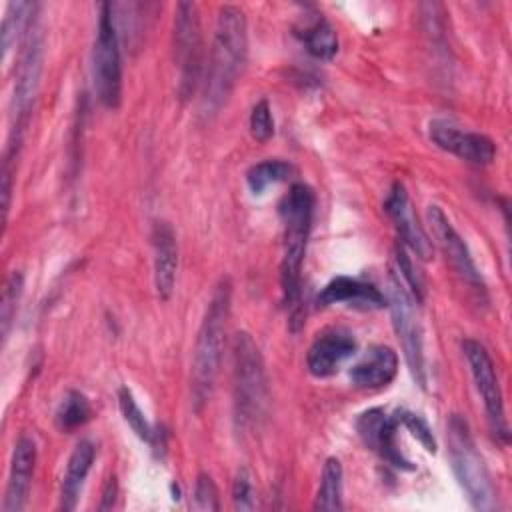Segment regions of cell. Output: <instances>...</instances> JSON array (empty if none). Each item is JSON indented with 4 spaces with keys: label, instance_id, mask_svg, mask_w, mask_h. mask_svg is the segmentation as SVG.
Listing matches in <instances>:
<instances>
[{
    "label": "cell",
    "instance_id": "6da1fadb",
    "mask_svg": "<svg viewBox=\"0 0 512 512\" xmlns=\"http://www.w3.org/2000/svg\"><path fill=\"white\" fill-rule=\"evenodd\" d=\"M248 54V24L244 12L234 4L220 6L214 24L208 66L202 78V112L214 116L230 98Z\"/></svg>",
    "mask_w": 512,
    "mask_h": 512
},
{
    "label": "cell",
    "instance_id": "7a4b0ae2",
    "mask_svg": "<svg viewBox=\"0 0 512 512\" xmlns=\"http://www.w3.org/2000/svg\"><path fill=\"white\" fill-rule=\"evenodd\" d=\"M316 196L314 190L296 182L290 186L288 194L280 202V218L284 224V250L280 264V286L282 302L290 310V328L296 332L300 328V284H302V264L306 254V244L312 230Z\"/></svg>",
    "mask_w": 512,
    "mask_h": 512
},
{
    "label": "cell",
    "instance_id": "3957f363",
    "mask_svg": "<svg viewBox=\"0 0 512 512\" xmlns=\"http://www.w3.org/2000/svg\"><path fill=\"white\" fill-rule=\"evenodd\" d=\"M232 308V282L230 278H220L214 286V292L208 300L204 318L200 322L194 354L190 364V398L192 410L200 414L204 406L210 402L214 392V384L220 372L222 356H224V340L226 326Z\"/></svg>",
    "mask_w": 512,
    "mask_h": 512
},
{
    "label": "cell",
    "instance_id": "277c9868",
    "mask_svg": "<svg viewBox=\"0 0 512 512\" xmlns=\"http://www.w3.org/2000/svg\"><path fill=\"white\" fill-rule=\"evenodd\" d=\"M232 394L238 426L244 430L258 426L266 414L270 394L264 358L248 332H238L232 338Z\"/></svg>",
    "mask_w": 512,
    "mask_h": 512
},
{
    "label": "cell",
    "instance_id": "5b68a950",
    "mask_svg": "<svg viewBox=\"0 0 512 512\" xmlns=\"http://www.w3.org/2000/svg\"><path fill=\"white\" fill-rule=\"evenodd\" d=\"M448 454L452 462V472L458 478V484L466 492L468 502L474 510L490 512L498 508V496L492 482V476L480 456L468 422L460 414L448 418Z\"/></svg>",
    "mask_w": 512,
    "mask_h": 512
},
{
    "label": "cell",
    "instance_id": "8992f818",
    "mask_svg": "<svg viewBox=\"0 0 512 512\" xmlns=\"http://www.w3.org/2000/svg\"><path fill=\"white\" fill-rule=\"evenodd\" d=\"M92 78L100 104L116 110L122 102V56L114 24V6L108 2L100 4L98 32L92 50Z\"/></svg>",
    "mask_w": 512,
    "mask_h": 512
},
{
    "label": "cell",
    "instance_id": "52a82bcc",
    "mask_svg": "<svg viewBox=\"0 0 512 512\" xmlns=\"http://www.w3.org/2000/svg\"><path fill=\"white\" fill-rule=\"evenodd\" d=\"M386 306L390 308L392 326L400 340L406 364L410 368L412 378L420 388H426L428 376H426V356H424V338H422V324L418 318L416 300L404 286L398 272H390L388 280V294H386Z\"/></svg>",
    "mask_w": 512,
    "mask_h": 512
},
{
    "label": "cell",
    "instance_id": "ba28073f",
    "mask_svg": "<svg viewBox=\"0 0 512 512\" xmlns=\"http://www.w3.org/2000/svg\"><path fill=\"white\" fill-rule=\"evenodd\" d=\"M174 60L178 66V96L188 100L204 78V42L200 10L194 2H178L174 12Z\"/></svg>",
    "mask_w": 512,
    "mask_h": 512
},
{
    "label": "cell",
    "instance_id": "9c48e42d",
    "mask_svg": "<svg viewBox=\"0 0 512 512\" xmlns=\"http://www.w3.org/2000/svg\"><path fill=\"white\" fill-rule=\"evenodd\" d=\"M42 36L36 24L28 30L24 38V48L20 54L18 70H16V82L12 92V132H10V144L12 148H20L22 134L26 128V122L30 118L38 88H40V74H42Z\"/></svg>",
    "mask_w": 512,
    "mask_h": 512
},
{
    "label": "cell",
    "instance_id": "30bf717a",
    "mask_svg": "<svg viewBox=\"0 0 512 512\" xmlns=\"http://www.w3.org/2000/svg\"><path fill=\"white\" fill-rule=\"evenodd\" d=\"M462 352L470 366L474 386L484 402L492 432L496 436H500L502 442H506L508 440V424H506V414H504V396H502V388L498 382L494 360L488 354V350L478 340H472V338L462 342Z\"/></svg>",
    "mask_w": 512,
    "mask_h": 512
},
{
    "label": "cell",
    "instance_id": "8fae6325",
    "mask_svg": "<svg viewBox=\"0 0 512 512\" xmlns=\"http://www.w3.org/2000/svg\"><path fill=\"white\" fill-rule=\"evenodd\" d=\"M426 218L428 224L432 228V234L440 246V250L444 252L446 260L450 262V266L454 268V272L478 294H486V284L482 280V274L466 246V242L462 240V236L456 232V228L452 226V222L448 220V216L444 214V210L436 204L428 206L426 210Z\"/></svg>",
    "mask_w": 512,
    "mask_h": 512
},
{
    "label": "cell",
    "instance_id": "7c38bea8",
    "mask_svg": "<svg viewBox=\"0 0 512 512\" xmlns=\"http://www.w3.org/2000/svg\"><path fill=\"white\" fill-rule=\"evenodd\" d=\"M398 418L388 416L382 408H370L356 418V432L366 448L376 452L382 460L398 470H414V464L402 454L398 440Z\"/></svg>",
    "mask_w": 512,
    "mask_h": 512
},
{
    "label": "cell",
    "instance_id": "4fadbf2b",
    "mask_svg": "<svg viewBox=\"0 0 512 512\" xmlns=\"http://www.w3.org/2000/svg\"><path fill=\"white\" fill-rule=\"evenodd\" d=\"M428 136L438 148L476 166H488L496 158V144L490 136L462 130L446 120H432Z\"/></svg>",
    "mask_w": 512,
    "mask_h": 512
},
{
    "label": "cell",
    "instance_id": "5bb4252c",
    "mask_svg": "<svg viewBox=\"0 0 512 512\" xmlns=\"http://www.w3.org/2000/svg\"><path fill=\"white\" fill-rule=\"evenodd\" d=\"M384 210H386L388 218L394 222V228L398 232V242H402L418 258L430 260L432 252H434L432 240L428 238L426 230L418 222V216L410 202L408 190L402 182L392 184V188L384 200Z\"/></svg>",
    "mask_w": 512,
    "mask_h": 512
},
{
    "label": "cell",
    "instance_id": "9a60e30c",
    "mask_svg": "<svg viewBox=\"0 0 512 512\" xmlns=\"http://www.w3.org/2000/svg\"><path fill=\"white\" fill-rule=\"evenodd\" d=\"M356 340L350 332L332 328L314 338L306 354V368L316 378H328L356 354Z\"/></svg>",
    "mask_w": 512,
    "mask_h": 512
},
{
    "label": "cell",
    "instance_id": "2e32d148",
    "mask_svg": "<svg viewBox=\"0 0 512 512\" xmlns=\"http://www.w3.org/2000/svg\"><path fill=\"white\" fill-rule=\"evenodd\" d=\"M36 458H38L36 442L30 436H20L12 450L2 512H22L24 510V506L28 502L30 488H32Z\"/></svg>",
    "mask_w": 512,
    "mask_h": 512
},
{
    "label": "cell",
    "instance_id": "e0dca14e",
    "mask_svg": "<svg viewBox=\"0 0 512 512\" xmlns=\"http://www.w3.org/2000/svg\"><path fill=\"white\" fill-rule=\"evenodd\" d=\"M316 304L320 308L346 304L358 310H382L388 302L372 282L350 276H336L320 290Z\"/></svg>",
    "mask_w": 512,
    "mask_h": 512
},
{
    "label": "cell",
    "instance_id": "ac0fdd59",
    "mask_svg": "<svg viewBox=\"0 0 512 512\" xmlns=\"http://www.w3.org/2000/svg\"><path fill=\"white\" fill-rule=\"evenodd\" d=\"M152 250H154V286L162 300H168L174 292L178 272V242L174 228L156 220L152 224Z\"/></svg>",
    "mask_w": 512,
    "mask_h": 512
},
{
    "label": "cell",
    "instance_id": "d6986e66",
    "mask_svg": "<svg viewBox=\"0 0 512 512\" xmlns=\"http://www.w3.org/2000/svg\"><path fill=\"white\" fill-rule=\"evenodd\" d=\"M398 372V356L390 346L376 344L350 368V380L356 388L378 390L388 386Z\"/></svg>",
    "mask_w": 512,
    "mask_h": 512
},
{
    "label": "cell",
    "instance_id": "ffe728a7",
    "mask_svg": "<svg viewBox=\"0 0 512 512\" xmlns=\"http://www.w3.org/2000/svg\"><path fill=\"white\" fill-rule=\"evenodd\" d=\"M96 458V446L90 440H80L66 464V472L62 476V486H60V510L70 512L76 508L84 480L94 464Z\"/></svg>",
    "mask_w": 512,
    "mask_h": 512
},
{
    "label": "cell",
    "instance_id": "44dd1931",
    "mask_svg": "<svg viewBox=\"0 0 512 512\" xmlns=\"http://www.w3.org/2000/svg\"><path fill=\"white\" fill-rule=\"evenodd\" d=\"M296 36L302 40L306 52L318 60H332L338 52V34L320 14H314L312 20L296 28Z\"/></svg>",
    "mask_w": 512,
    "mask_h": 512
},
{
    "label": "cell",
    "instance_id": "7402d4cb",
    "mask_svg": "<svg viewBox=\"0 0 512 512\" xmlns=\"http://www.w3.org/2000/svg\"><path fill=\"white\" fill-rule=\"evenodd\" d=\"M34 10H36V4H30V2H10L6 6L4 18H2V30H0L4 60H8V54L14 48V44L20 38H26L28 30L34 26V18H32Z\"/></svg>",
    "mask_w": 512,
    "mask_h": 512
},
{
    "label": "cell",
    "instance_id": "603a6c76",
    "mask_svg": "<svg viewBox=\"0 0 512 512\" xmlns=\"http://www.w3.org/2000/svg\"><path fill=\"white\" fill-rule=\"evenodd\" d=\"M342 478L344 470L338 458L330 456L326 458L322 466V476H320V486L314 498V510H342Z\"/></svg>",
    "mask_w": 512,
    "mask_h": 512
},
{
    "label": "cell",
    "instance_id": "cb8c5ba5",
    "mask_svg": "<svg viewBox=\"0 0 512 512\" xmlns=\"http://www.w3.org/2000/svg\"><path fill=\"white\" fill-rule=\"evenodd\" d=\"M92 416H94V410L90 400L78 390H68L54 414L56 426L62 432H74L82 428L86 422L92 420Z\"/></svg>",
    "mask_w": 512,
    "mask_h": 512
},
{
    "label": "cell",
    "instance_id": "d4e9b609",
    "mask_svg": "<svg viewBox=\"0 0 512 512\" xmlns=\"http://www.w3.org/2000/svg\"><path fill=\"white\" fill-rule=\"evenodd\" d=\"M292 170L294 168H292L290 162H284V160H278V158L262 160V162L250 166V170L246 172V184H248L250 192L262 194L268 186L288 180Z\"/></svg>",
    "mask_w": 512,
    "mask_h": 512
},
{
    "label": "cell",
    "instance_id": "484cf974",
    "mask_svg": "<svg viewBox=\"0 0 512 512\" xmlns=\"http://www.w3.org/2000/svg\"><path fill=\"white\" fill-rule=\"evenodd\" d=\"M118 406H120V412H122L126 424L132 428V432H134L140 440L152 442V438H154V428L150 426V422L146 420L144 412H142L140 406L136 404L134 394L128 390V386H122V388L118 390Z\"/></svg>",
    "mask_w": 512,
    "mask_h": 512
},
{
    "label": "cell",
    "instance_id": "4316f807",
    "mask_svg": "<svg viewBox=\"0 0 512 512\" xmlns=\"http://www.w3.org/2000/svg\"><path fill=\"white\" fill-rule=\"evenodd\" d=\"M396 266H398V276L402 278L404 286H408V292L412 294V298L416 302H422L424 292H426V284H424V276L420 274V270L416 268V264L412 262V258L408 256V248L398 242L396 246Z\"/></svg>",
    "mask_w": 512,
    "mask_h": 512
},
{
    "label": "cell",
    "instance_id": "83f0119b",
    "mask_svg": "<svg viewBox=\"0 0 512 512\" xmlns=\"http://www.w3.org/2000/svg\"><path fill=\"white\" fill-rule=\"evenodd\" d=\"M22 286H24V278L20 272H12L6 278L4 284V292H2V306H0V324H2V340L8 338L12 320L16 316V308H18V300L22 296Z\"/></svg>",
    "mask_w": 512,
    "mask_h": 512
},
{
    "label": "cell",
    "instance_id": "f1b7e54d",
    "mask_svg": "<svg viewBox=\"0 0 512 512\" xmlns=\"http://www.w3.org/2000/svg\"><path fill=\"white\" fill-rule=\"evenodd\" d=\"M250 134L256 142H268L274 136V118L268 100H258L250 112Z\"/></svg>",
    "mask_w": 512,
    "mask_h": 512
},
{
    "label": "cell",
    "instance_id": "f546056e",
    "mask_svg": "<svg viewBox=\"0 0 512 512\" xmlns=\"http://www.w3.org/2000/svg\"><path fill=\"white\" fill-rule=\"evenodd\" d=\"M396 418H398V424H404L408 428V432L424 446L426 452H436V438L428 426V422L414 414V412H408V410H398L396 412Z\"/></svg>",
    "mask_w": 512,
    "mask_h": 512
},
{
    "label": "cell",
    "instance_id": "4dcf8cb0",
    "mask_svg": "<svg viewBox=\"0 0 512 512\" xmlns=\"http://www.w3.org/2000/svg\"><path fill=\"white\" fill-rule=\"evenodd\" d=\"M232 502L236 510H254L256 508V492L252 484V474L248 468H240L232 482Z\"/></svg>",
    "mask_w": 512,
    "mask_h": 512
},
{
    "label": "cell",
    "instance_id": "1f68e13d",
    "mask_svg": "<svg viewBox=\"0 0 512 512\" xmlns=\"http://www.w3.org/2000/svg\"><path fill=\"white\" fill-rule=\"evenodd\" d=\"M194 506L198 510H220V494L210 474L200 472L194 484Z\"/></svg>",
    "mask_w": 512,
    "mask_h": 512
},
{
    "label": "cell",
    "instance_id": "d6a6232c",
    "mask_svg": "<svg viewBox=\"0 0 512 512\" xmlns=\"http://www.w3.org/2000/svg\"><path fill=\"white\" fill-rule=\"evenodd\" d=\"M116 496H118V480L116 476H108L104 486H102V496H100V504L98 510H112L116 504Z\"/></svg>",
    "mask_w": 512,
    "mask_h": 512
}]
</instances>
